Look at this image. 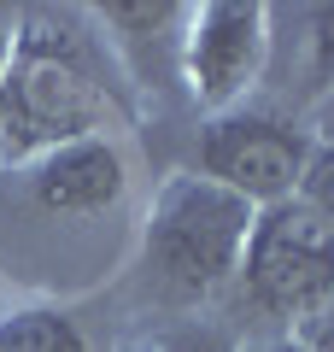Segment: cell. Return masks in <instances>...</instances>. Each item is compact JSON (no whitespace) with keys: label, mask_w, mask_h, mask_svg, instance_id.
<instances>
[{"label":"cell","mask_w":334,"mask_h":352,"mask_svg":"<svg viewBox=\"0 0 334 352\" xmlns=\"http://www.w3.org/2000/svg\"><path fill=\"white\" fill-rule=\"evenodd\" d=\"M94 118H100V94L88 82V71L76 65L71 41H53V36L18 41L12 71L0 76V141H6V153L76 141L82 129H94Z\"/></svg>","instance_id":"1"},{"label":"cell","mask_w":334,"mask_h":352,"mask_svg":"<svg viewBox=\"0 0 334 352\" xmlns=\"http://www.w3.org/2000/svg\"><path fill=\"white\" fill-rule=\"evenodd\" d=\"M247 223L252 217H247L241 194L217 188V182H199V176L176 182L164 194L159 217H153V235H147L159 276L182 294H199L211 282H223L235 270L241 247H247Z\"/></svg>","instance_id":"2"},{"label":"cell","mask_w":334,"mask_h":352,"mask_svg":"<svg viewBox=\"0 0 334 352\" xmlns=\"http://www.w3.org/2000/svg\"><path fill=\"white\" fill-rule=\"evenodd\" d=\"M247 288L264 311H311L334 294V235L311 206H276L247 241Z\"/></svg>","instance_id":"3"},{"label":"cell","mask_w":334,"mask_h":352,"mask_svg":"<svg viewBox=\"0 0 334 352\" xmlns=\"http://www.w3.org/2000/svg\"><path fill=\"white\" fill-rule=\"evenodd\" d=\"M199 159L217 176V188L241 194V200H276L305 170V141L270 118H223L205 129Z\"/></svg>","instance_id":"4"},{"label":"cell","mask_w":334,"mask_h":352,"mask_svg":"<svg viewBox=\"0 0 334 352\" xmlns=\"http://www.w3.org/2000/svg\"><path fill=\"white\" fill-rule=\"evenodd\" d=\"M258 41H264V12L258 6H205L194 30V88L205 100H229L258 65Z\"/></svg>","instance_id":"5"},{"label":"cell","mask_w":334,"mask_h":352,"mask_svg":"<svg viewBox=\"0 0 334 352\" xmlns=\"http://www.w3.org/2000/svg\"><path fill=\"white\" fill-rule=\"evenodd\" d=\"M118 188H124V164L100 141L59 147L36 176V200L47 212H100L106 200H118Z\"/></svg>","instance_id":"6"},{"label":"cell","mask_w":334,"mask_h":352,"mask_svg":"<svg viewBox=\"0 0 334 352\" xmlns=\"http://www.w3.org/2000/svg\"><path fill=\"white\" fill-rule=\"evenodd\" d=\"M0 352H82L71 317L59 311H24L0 329Z\"/></svg>","instance_id":"7"},{"label":"cell","mask_w":334,"mask_h":352,"mask_svg":"<svg viewBox=\"0 0 334 352\" xmlns=\"http://www.w3.org/2000/svg\"><path fill=\"white\" fill-rule=\"evenodd\" d=\"M305 194H311V212H317L322 223H329V235H334V147L311 159V170H305Z\"/></svg>","instance_id":"8"},{"label":"cell","mask_w":334,"mask_h":352,"mask_svg":"<svg viewBox=\"0 0 334 352\" xmlns=\"http://www.w3.org/2000/svg\"><path fill=\"white\" fill-rule=\"evenodd\" d=\"M311 352H334V311L311 323Z\"/></svg>","instance_id":"9"},{"label":"cell","mask_w":334,"mask_h":352,"mask_svg":"<svg viewBox=\"0 0 334 352\" xmlns=\"http://www.w3.org/2000/svg\"><path fill=\"white\" fill-rule=\"evenodd\" d=\"M0 65H6V12H0Z\"/></svg>","instance_id":"10"},{"label":"cell","mask_w":334,"mask_h":352,"mask_svg":"<svg viewBox=\"0 0 334 352\" xmlns=\"http://www.w3.org/2000/svg\"><path fill=\"white\" fill-rule=\"evenodd\" d=\"M322 124H329V129H334V100H329V106H322Z\"/></svg>","instance_id":"11"},{"label":"cell","mask_w":334,"mask_h":352,"mask_svg":"<svg viewBox=\"0 0 334 352\" xmlns=\"http://www.w3.org/2000/svg\"><path fill=\"white\" fill-rule=\"evenodd\" d=\"M270 352H305V346H270Z\"/></svg>","instance_id":"12"}]
</instances>
